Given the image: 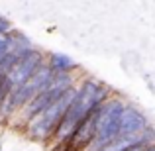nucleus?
I'll use <instances>...</instances> for the list:
<instances>
[{
  "mask_svg": "<svg viewBox=\"0 0 155 151\" xmlns=\"http://www.w3.org/2000/svg\"><path fill=\"white\" fill-rule=\"evenodd\" d=\"M112 96L110 88L102 84L100 80L96 79H83L79 84H75V98L69 104L65 116L61 118L59 126H57L55 133L51 137V143L53 145H59V143H65V141L71 137L73 130L84 120L91 112H94L100 104H104L106 100Z\"/></svg>",
  "mask_w": 155,
  "mask_h": 151,
  "instance_id": "nucleus-1",
  "label": "nucleus"
},
{
  "mask_svg": "<svg viewBox=\"0 0 155 151\" xmlns=\"http://www.w3.org/2000/svg\"><path fill=\"white\" fill-rule=\"evenodd\" d=\"M75 98V87L71 90H67L61 98H57L49 108H45L41 114H38L35 118H31L26 124V136L34 141H39V143H49L53 133H55L57 126H59L61 118L65 116L69 104Z\"/></svg>",
  "mask_w": 155,
  "mask_h": 151,
  "instance_id": "nucleus-2",
  "label": "nucleus"
},
{
  "mask_svg": "<svg viewBox=\"0 0 155 151\" xmlns=\"http://www.w3.org/2000/svg\"><path fill=\"white\" fill-rule=\"evenodd\" d=\"M0 151H2V149H0Z\"/></svg>",
  "mask_w": 155,
  "mask_h": 151,
  "instance_id": "nucleus-15",
  "label": "nucleus"
},
{
  "mask_svg": "<svg viewBox=\"0 0 155 151\" xmlns=\"http://www.w3.org/2000/svg\"><path fill=\"white\" fill-rule=\"evenodd\" d=\"M6 35H8V53H12V55L18 57V59L22 55H26L30 49H34L30 38H28V35H24L22 31H18V30H14V28H12Z\"/></svg>",
  "mask_w": 155,
  "mask_h": 151,
  "instance_id": "nucleus-10",
  "label": "nucleus"
},
{
  "mask_svg": "<svg viewBox=\"0 0 155 151\" xmlns=\"http://www.w3.org/2000/svg\"><path fill=\"white\" fill-rule=\"evenodd\" d=\"M155 143V130L149 126L147 130H145L143 133H140V136H128V137H116L114 141H110L106 147H102L100 151H128L132 147H136V145H143V147H147V145Z\"/></svg>",
  "mask_w": 155,
  "mask_h": 151,
  "instance_id": "nucleus-8",
  "label": "nucleus"
},
{
  "mask_svg": "<svg viewBox=\"0 0 155 151\" xmlns=\"http://www.w3.org/2000/svg\"><path fill=\"white\" fill-rule=\"evenodd\" d=\"M51 79H53L51 69L47 67L45 63H43L41 67H39L38 71H35L34 75H31L30 79H28L26 83L22 84V87L12 88V102H14L16 114H18V112H20V110H22L26 104H30V102L34 100L35 96H38L39 92H41L43 88L47 87V84L51 83Z\"/></svg>",
  "mask_w": 155,
  "mask_h": 151,
  "instance_id": "nucleus-5",
  "label": "nucleus"
},
{
  "mask_svg": "<svg viewBox=\"0 0 155 151\" xmlns=\"http://www.w3.org/2000/svg\"><path fill=\"white\" fill-rule=\"evenodd\" d=\"M73 87H75V77L73 75H53L51 83L47 84V87L30 102V104H26L18 112L20 124H28L31 118H35L45 108H49L57 98H61V96H63L67 90H71Z\"/></svg>",
  "mask_w": 155,
  "mask_h": 151,
  "instance_id": "nucleus-4",
  "label": "nucleus"
},
{
  "mask_svg": "<svg viewBox=\"0 0 155 151\" xmlns=\"http://www.w3.org/2000/svg\"><path fill=\"white\" fill-rule=\"evenodd\" d=\"M45 65L51 69L53 75H73V71L79 69V65L65 53H49L45 57Z\"/></svg>",
  "mask_w": 155,
  "mask_h": 151,
  "instance_id": "nucleus-9",
  "label": "nucleus"
},
{
  "mask_svg": "<svg viewBox=\"0 0 155 151\" xmlns=\"http://www.w3.org/2000/svg\"><path fill=\"white\" fill-rule=\"evenodd\" d=\"M8 53V35L6 34H0V59Z\"/></svg>",
  "mask_w": 155,
  "mask_h": 151,
  "instance_id": "nucleus-12",
  "label": "nucleus"
},
{
  "mask_svg": "<svg viewBox=\"0 0 155 151\" xmlns=\"http://www.w3.org/2000/svg\"><path fill=\"white\" fill-rule=\"evenodd\" d=\"M10 90H12V87L8 84V79L0 75V104H2L4 98H6V96L10 94Z\"/></svg>",
  "mask_w": 155,
  "mask_h": 151,
  "instance_id": "nucleus-11",
  "label": "nucleus"
},
{
  "mask_svg": "<svg viewBox=\"0 0 155 151\" xmlns=\"http://www.w3.org/2000/svg\"><path fill=\"white\" fill-rule=\"evenodd\" d=\"M141 151H155V143H151V145H147V147H143Z\"/></svg>",
  "mask_w": 155,
  "mask_h": 151,
  "instance_id": "nucleus-14",
  "label": "nucleus"
},
{
  "mask_svg": "<svg viewBox=\"0 0 155 151\" xmlns=\"http://www.w3.org/2000/svg\"><path fill=\"white\" fill-rule=\"evenodd\" d=\"M128 104L124 98L120 96H110L104 104L98 106V114H96V133L94 140L91 141L84 151H100L102 147L114 141L118 137V120H120V114L124 110V106Z\"/></svg>",
  "mask_w": 155,
  "mask_h": 151,
  "instance_id": "nucleus-3",
  "label": "nucleus"
},
{
  "mask_svg": "<svg viewBox=\"0 0 155 151\" xmlns=\"http://www.w3.org/2000/svg\"><path fill=\"white\" fill-rule=\"evenodd\" d=\"M149 128V120L137 106L126 104L118 120V137H128V136H140Z\"/></svg>",
  "mask_w": 155,
  "mask_h": 151,
  "instance_id": "nucleus-7",
  "label": "nucleus"
},
{
  "mask_svg": "<svg viewBox=\"0 0 155 151\" xmlns=\"http://www.w3.org/2000/svg\"><path fill=\"white\" fill-rule=\"evenodd\" d=\"M12 30V22L4 16H0V34H8Z\"/></svg>",
  "mask_w": 155,
  "mask_h": 151,
  "instance_id": "nucleus-13",
  "label": "nucleus"
},
{
  "mask_svg": "<svg viewBox=\"0 0 155 151\" xmlns=\"http://www.w3.org/2000/svg\"><path fill=\"white\" fill-rule=\"evenodd\" d=\"M43 63H45V55H43V51L35 49V47L30 49L26 55H22L18 61H16V65L12 67V71L6 75L8 84H10L12 88L22 87V84L26 83V80L30 79V77L34 75Z\"/></svg>",
  "mask_w": 155,
  "mask_h": 151,
  "instance_id": "nucleus-6",
  "label": "nucleus"
}]
</instances>
